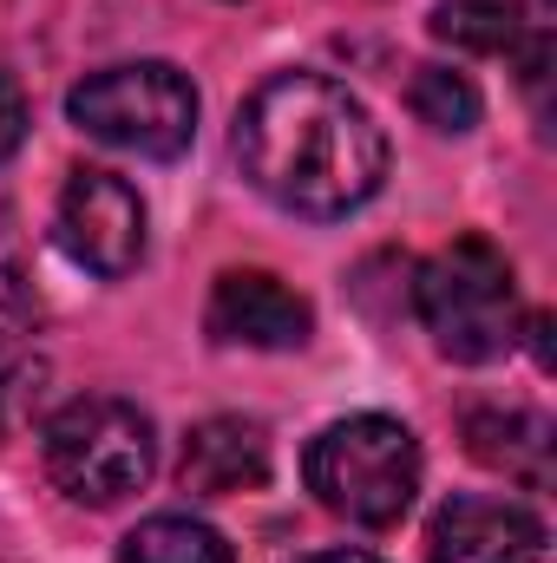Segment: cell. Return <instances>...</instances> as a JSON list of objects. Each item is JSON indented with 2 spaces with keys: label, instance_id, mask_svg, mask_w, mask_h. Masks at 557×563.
Returning a JSON list of instances; mask_svg holds the SVG:
<instances>
[{
  "label": "cell",
  "instance_id": "obj_1",
  "mask_svg": "<svg viewBox=\"0 0 557 563\" xmlns=\"http://www.w3.org/2000/svg\"><path fill=\"white\" fill-rule=\"evenodd\" d=\"M237 164L288 217H348L387 177V132L328 73H270L237 112Z\"/></svg>",
  "mask_w": 557,
  "mask_h": 563
},
{
  "label": "cell",
  "instance_id": "obj_2",
  "mask_svg": "<svg viewBox=\"0 0 557 563\" xmlns=\"http://www.w3.org/2000/svg\"><path fill=\"white\" fill-rule=\"evenodd\" d=\"M414 308L433 347L459 367H485L518 347V276L485 236H459L426 256L414 276Z\"/></svg>",
  "mask_w": 557,
  "mask_h": 563
},
{
  "label": "cell",
  "instance_id": "obj_3",
  "mask_svg": "<svg viewBox=\"0 0 557 563\" xmlns=\"http://www.w3.org/2000/svg\"><path fill=\"white\" fill-rule=\"evenodd\" d=\"M302 478H308L321 511H335L361 531H387L407 518L419 492V439L387 413L335 420L308 439Z\"/></svg>",
  "mask_w": 557,
  "mask_h": 563
},
{
  "label": "cell",
  "instance_id": "obj_4",
  "mask_svg": "<svg viewBox=\"0 0 557 563\" xmlns=\"http://www.w3.org/2000/svg\"><path fill=\"white\" fill-rule=\"evenodd\" d=\"M40 459H46V478L73 498V505H125L132 492L151 485L157 472V432L132 400L119 394H86V400H66L53 420L40 426Z\"/></svg>",
  "mask_w": 557,
  "mask_h": 563
},
{
  "label": "cell",
  "instance_id": "obj_5",
  "mask_svg": "<svg viewBox=\"0 0 557 563\" xmlns=\"http://www.w3.org/2000/svg\"><path fill=\"white\" fill-rule=\"evenodd\" d=\"M66 119L86 139L112 144V151L171 164V157H184L190 139H197V86L171 59L106 66V73H86L66 92Z\"/></svg>",
  "mask_w": 557,
  "mask_h": 563
},
{
  "label": "cell",
  "instance_id": "obj_6",
  "mask_svg": "<svg viewBox=\"0 0 557 563\" xmlns=\"http://www.w3.org/2000/svg\"><path fill=\"white\" fill-rule=\"evenodd\" d=\"M59 250L99 282H119L144 263V197L119 170H73L53 210Z\"/></svg>",
  "mask_w": 557,
  "mask_h": 563
},
{
  "label": "cell",
  "instance_id": "obj_7",
  "mask_svg": "<svg viewBox=\"0 0 557 563\" xmlns=\"http://www.w3.org/2000/svg\"><path fill=\"white\" fill-rule=\"evenodd\" d=\"M204 328L217 347H250V354H295L308 347V301L270 269H223L210 301H204Z\"/></svg>",
  "mask_w": 557,
  "mask_h": 563
},
{
  "label": "cell",
  "instance_id": "obj_8",
  "mask_svg": "<svg viewBox=\"0 0 557 563\" xmlns=\"http://www.w3.org/2000/svg\"><path fill=\"white\" fill-rule=\"evenodd\" d=\"M545 518L512 498H446L426 525L433 563H545Z\"/></svg>",
  "mask_w": 557,
  "mask_h": 563
},
{
  "label": "cell",
  "instance_id": "obj_9",
  "mask_svg": "<svg viewBox=\"0 0 557 563\" xmlns=\"http://www.w3.org/2000/svg\"><path fill=\"white\" fill-rule=\"evenodd\" d=\"M184 492L197 498H230V492H256L270 478V432L243 413H210L204 426H190L184 459H177Z\"/></svg>",
  "mask_w": 557,
  "mask_h": 563
},
{
  "label": "cell",
  "instance_id": "obj_10",
  "mask_svg": "<svg viewBox=\"0 0 557 563\" xmlns=\"http://www.w3.org/2000/svg\"><path fill=\"white\" fill-rule=\"evenodd\" d=\"M466 452L525 492H545L557 478V426L532 407H472L466 413Z\"/></svg>",
  "mask_w": 557,
  "mask_h": 563
},
{
  "label": "cell",
  "instance_id": "obj_11",
  "mask_svg": "<svg viewBox=\"0 0 557 563\" xmlns=\"http://www.w3.org/2000/svg\"><path fill=\"white\" fill-rule=\"evenodd\" d=\"M433 33L459 53H505L518 59V46L538 33L512 0H439L433 7Z\"/></svg>",
  "mask_w": 557,
  "mask_h": 563
},
{
  "label": "cell",
  "instance_id": "obj_12",
  "mask_svg": "<svg viewBox=\"0 0 557 563\" xmlns=\"http://www.w3.org/2000/svg\"><path fill=\"white\" fill-rule=\"evenodd\" d=\"M119 563H237V551L204 518L157 511V518H144L139 531L119 544Z\"/></svg>",
  "mask_w": 557,
  "mask_h": 563
},
{
  "label": "cell",
  "instance_id": "obj_13",
  "mask_svg": "<svg viewBox=\"0 0 557 563\" xmlns=\"http://www.w3.org/2000/svg\"><path fill=\"white\" fill-rule=\"evenodd\" d=\"M407 106H414L419 125L439 132V139H466L479 125V86L466 73H452V66H414Z\"/></svg>",
  "mask_w": 557,
  "mask_h": 563
},
{
  "label": "cell",
  "instance_id": "obj_14",
  "mask_svg": "<svg viewBox=\"0 0 557 563\" xmlns=\"http://www.w3.org/2000/svg\"><path fill=\"white\" fill-rule=\"evenodd\" d=\"M33 321H40V288H33V269H26L20 223L0 203V354H13L20 334H33Z\"/></svg>",
  "mask_w": 557,
  "mask_h": 563
},
{
  "label": "cell",
  "instance_id": "obj_15",
  "mask_svg": "<svg viewBox=\"0 0 557 563\" xmlns=\"http://www.w3.org/2000/svg\"><path fill=\"white\" fill-rule=\"evenodd\" d=\"M20 139H26V92H20V79L0 66V164L20 151Z\"/></svg>",
  "mask_w": 557,
  "mask_h": 563
},
{
  "label": "cell",
  "instance_id": "obj_16",
  "mask_svg": "<svg viewBox=\"0 0 557 563\" xmlns=\"http://www.w3.org/2000/svg\"><path fill=\"white\" fill-rule=\"evenodd\" d=\"M302 563H381V558H368V551H315V558H302Z\"/></svg>",
  "mask_w": 557,
  "mask_h": 563
},
{
  "label": "cell",
  "instance_id": "obj_17",
  "mask_svg": "<svg viewBox=\"0 0 557 563\" xmlns=\"http://www.w3.org/2000/svg\"><path fill=\"white\" fill-rule=\"evenodd\" d=\"M538 7H551V0H538Z\"/></svg>",
  "mask_w": 557,
  "mask_h": 563
}]
</instances>
